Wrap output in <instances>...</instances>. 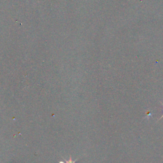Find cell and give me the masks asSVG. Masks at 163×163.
I'll list each match as a JSON object with an SVG mask.
<instances>
[{
    "mask_svg": "<svg viewBox=\"0 0 163 163\" xmlns=\"http://www.w3.org/2000/svg\"><path fill=\"white\" fill-rule=\"evenodd\" d=\"M152 115H153V113H152L151 111H150L149 110H147V111H146V116H145V118L147 119H150V117H152Z\"/></svg>",
    "mask_w": 163,
    "mask_h": 163,
    "instance_id": "obj_1",
    "label": "cell"
},
{
    "mask_svg": "<svg viewBox=\"0 0 163 163\" xmlns=\"http://www.w3.org/2000/svg\"><path fill=\"white\" fill-rule=\"evenodd\" d=\"M163 115H162L161 117V118H160V119H159V120H161V119L162 118H163Z\"/></svg>",
    "mask_w": 163,
    "mask_h": 163,
    "instance_id": "obj_2",
    "label": "cell"
},
{
    "mask_svg": "<svg viewBox=\"0 0 163 163\" xmlns=\"http://www.w3.org/2000/svg\"><path fill=\"white\" fill-rule=\"evenodd\" d=\"M161 105L163 106V103H161Z\"/></svg>",
    "mask_w": 163,
    "mask_h": 163,
    "instance_id": "obj_3",
    "label": "cell"
}]
</instances>
